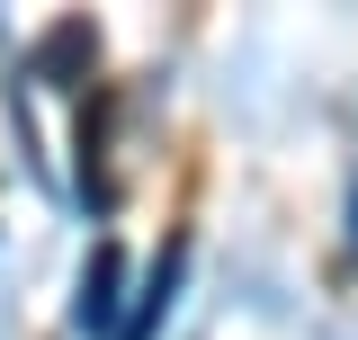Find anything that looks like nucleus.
Here are the masks:
<instances>
[{
  "label": "nucleus",
  "mask_w": 358,
  "mask_h": 340,
  "mask_svg": "<svg viewBox=\"0 0 358 340\" xmlns=\"http://www.w3.org/2000/svg\"><path fill=\"white\" fill-rule=\"evenodd\" d=\"M81 332L90 340H117V323H126V251H117V233L90 251V269H81Z\"/></svg>",
  "instance_id": "nucleus-1"
},
{
  "label": "nucleus",
  "mask_w": 358,
  "mask_h": 340,
  "mask_svg": "<svg viewBox=\"0 0 358 340\" xmlns=\"http://www.w3.org/2000/svg\"><path fill=\"white\" fill-rule=\"evenodd\" d=\"M179 269H188V242H162V260H152V278L126 296V323H117V340H152L162 332V313H171V296H179Z\"/></svg>",
  "instance_id": "nucleus-2"
},
{
  "label": "nucleus",
  "mask_w": 358,
  "mask_h": 340,
  "mask_svg": "<svg viewBox=\"0 0 358 340\" xmlns=\"http://www.w3.org/2000/svg\"><path fill=\"white\" fill-rule=\"evenodd\" d=\"M90 63H99V27H90V18H63V27H54L36 54H27V81L72 90V81H90Z\"/></svg>",
  "instance_id": "nucleus-3"
},
{
  "label": "nucleus",
  "mask_w": 358,
  "mask_h": 340,
  "mask_svg": "<svg viewBox=\"0 0 358 340\" xmlns=\"http://www.w3.org/2000/svg\"><path fill=\"white\" fill-rule=\"evenodd\" d=\"M81 197L108 206V90L81 99Z\"/></svg>",
  "instance_id": "nucleus-4"
},
{
  "label": "nucleus",
  "mask_w": 358,
  "mask_h": 340,
  "mask_svg": "<svg viewBox=\"0 0 358 340\" xmlns=\"http://www.w3.org/2000/svg\"><path fill=\"white\" fill-rule=\"evenodd\" d=\"M350 242H358V206H350Z\"/></svg>",
  "instance_id": "nucleus-5"
}]
</instances>
